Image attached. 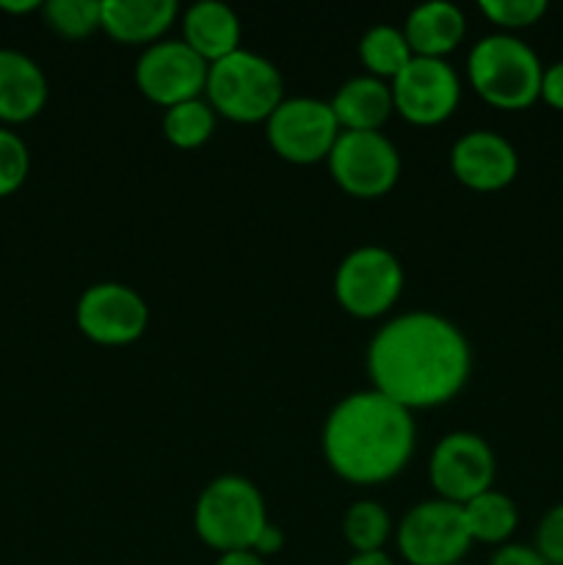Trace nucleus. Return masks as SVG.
Wrapping results in <instances>:
<instances>
[{"instance_id":"25","label":"nucleus","mask_w":563,"mask_h":565,"mask_svg":"<svg viewBox=\"0 0 563 565\" xmlns=\"http://www.w3.org/2000/svg\"><path fill=\"white\" fill-rule=\"evenodd\" d=\"M478 9L500 33L517 36V31L539 25L550 6L546 0H480Z\"/></svg>"},{"instance_id":"24","label":"nucleus","mask_w":563,"mask_h":565,"mask_svg":"<svg viewBox=\"0 0 563 565\" xmlns=\"http://www.w3.org/2000/svg\"><path fill=\"white\" fill-rule=\"evenodd\" d=\"M50 31L64 39H88L103 25V0H50L42 6Z\"/></svg>"},{"instance_id":"13","label":"nucleus","mask_w":563,"mask_h":565,"mask_svg":"<svg viewBox=\"0 0 563 565\" xmlns=\"http://www.w3.org/2000/svg\"><path fill=\"white\" fill-rule=\"evenodd\" d=\"M210 64L182 39H163L144 50L136 61V86L149 103L163 110L204 97Z\"/></svg>"},{"instance_id":"2","label":"nucleus","mask_w":563,"mask_h":565,"mask_svg":"<svg viewBox=\"0 0 563 565\" xmlns=\"http://www.w3.org/2000/svg\"><path fill=\"white\" fill-rule=\"evenodd\" d=\"M417 441L412 412L373 386L351 392L323 423V458L331 472L353 486H381L408 467Z\"/></svg>"},{"instance_id":"31","label":"nucleus","mask_w":563,"mask_h":565,"mask_svg":"<svg viewBox=\"0 0 563 565\" xmlns=\"http://www.w3.org/2000/svg\"><path fill=\"white\" fill-rule=\"evenodd\" d=\"M215 565H268L257 552L243 550V552H226V555H219Z\"/></svg>"},{"instance_id":"15","label":"nucleus","mask_w":563,"mask_h":565,"mask_svg":"<svg viewBox=\"0 0 563 565\" xmlns=\"http://www.w3.org/2000/svg\"><path fill=\"white\" fill-rule=\"evenodd\" d=\"M47 77L31 55L0 47V121L25 125L47 105Z\"/></svg>"},{"instance_id":"30","label":"nucleus","mask_w":563,"mask_h":565,"mask_svg":"<svg viewBox=\"0 0 563 565\" xmlns=\"http://www.w3.org/2000/svg\"><path fill=\"white\" fill-rule=\"evenodd\" d=\"M282 546H285V533H282L274 522H268L263 533H259L257 544H254L252 552H257L263 561H268V557H274L276 552H282Z\"/></svg>"},{"instance_id":"27","label":"nucleus","mask_w":563,"mask_h":565,"mask_svg":"<svg viewBox=\"0 0 563 565\" xmlns=\"http://www.w3.org/2000/svg\"><path fill=\"white\" fill-rule=\"evenodd\" d=\"M533 546L550 565H563V502L552 505L541 516Z\"/></svg>"},{"instance_id":"16","label":"nucleus","mask_w":563,"mask_h":565,"mask_svg":"<svg viewBox=\"0 0 563 565\" xmlns=\"http://www.w3.org/2000/svg\"><path fill=\"white\" fill-rule=\"evenodd\" d=\"M180 6L174 0H103V25L119 44H144V50L163 42L177 22Z\"/></svg>"},{"instance_id":"23","label":"nucleus","mask_w":563,"mask_h":565,"mask_svg":"<svg viewBox=\"0 0 563 565\" xmlns=\"http://www.w3.org/2000/svg\"><path fill=\"white\" fill-rule=\"evenodd\" d=\"M215 110L204 97L188 99L163 114V136L177 149H199L213 138Z\"/></svg>"},{"instance_id":"11","label":"nucleus","mask_w":563,"mask_h":565,"mask_svg":"<svg viewBox=\"0 0 563 565\" xmlns=\"http://www.w3.org/2000/svg\"><path fill=\"white\" fill-rule=\"evenodd\" d=\"M75 323L94 345L125 348L141 340L149 329V307L132 287L121 281H99L77 298Z\"/></svg>"},{"instance_id":"21","label":"nucleus","mask_w":563,"mask_h":565,"mask_svg":"<svg viewBox=\"0 0 563 565\" xmlns=\"http://www.w3.org/2000/svg\"><path fill=\"white\" fill-rule=\"evenodd\" d=\"M412 58L414 53L401 28L375 25L359 42V61H362V66L368 70L370 77H379L384 83L395 81Z\"/></svg>"},{"instance_id":"1","label":"nucleus","mask_w":563,"mask_h":565,"mask_svg":"<svg viewBox=\"0 0 563 565\" xmlns=\"http://www.w3.org/2000/svg\"><path fill=\"white\" fill-rule=\"evenodd\" d=\"M368 375L375 392L406 412L456 401L472 375V348L442 315L417 309L395 315L368 345Z\"/></svg>"},{"instance_id":"7","label":"nucleus","mask_w":563,"mask_h":565,"mask_svg":"<svg viewBox=\"0 0 563 565\" xmlns=\"http://www.w3.org/2000/svg\"><path fill=\"white\" fill-rule=\"evenodd\" d=\"M340 132L331 105L318 97H285L265 121V136L274 154L293 166L329 160Z\"/></svg>"},{"instance_id":"19","label":"nucleus","mask_w":563,"mask_h":565,"mask_svg":"<svg viewBox=\"0 0 563 565\" xmlns=\"http://www.w3.org/2000/svg\"><path fill=\"white\" fill-rule=\"evenodd\" d=\"M342 132H381L395 105L390 83L370 75H357L342 83L329 99Z\"/></svg>"},{"instance_id":"26","label":"nucleus","mask_w":563,"mask_h":565,"mask_svg":"<svg viewBox=\"0 0 563 565\" xmlns=\"http://www.w3.org/2000/svg\"><path fill=\"white\" fill-rule=\"evenodd\" d=\"M31 171L28 143L9 127H0V199L20 191Z\"/></svg>"},{"instance_id":"18","label":"nucleus","mask_w":563,"mask_h":565,"mask_svg":"<svg viewBox=\"0 0 563 565\" xmlns=\"http://www.w3.org/2000/svg\"><path fill=\"white\" fill-rule=\"evenodd\" d=\"M241 17L219 0H202L182 14V42L208 64L226 58L241 50Z\"/></svg>"},{"instance_id":"33","label":"nucleus","mask_w":563,"mask_h":565,"mask_svg":"<svg viewBox=\"0 0 563 565\" xmlns=\"http://www.w3.org/2000/svg\"><path fill=\"white\" fill-rule=\"evenodd\" d=\"M346 565H395L386 552H370V555H351Z\"/></svg>"},{"instance_id":"4","label":"nucleus","mask_w":563,"mask_h":565,"mask_svg":"<svg viewBox=\"0 0 563 565\" xmlns=\"http://www.w3.org/2000/svg\"><path fill=\"white\" fill-rule=\"evenodd\" d=\"M268 522L265 497L241 475H221L210 480L193 508V530L199 541L219 555L254 550Z\"/></svg>"},{"instance_id":"22","label":"nucleus","mask_w":563,"mask_h":565,"mask_svg":"<svg viewBox=\"0 0 563 565\" xmlns=\"http://www.w3.org/2000/svg\"><path fill=\"white\" fill-rule=\"evenodd\" d=\"M392 516L386 508L375 500H359L342 516V539L351 546L353 555H370L384 552L386 541L392 539Z\"/></svg>"},{"instance_id":"9","label":"nucleus","mask_w":563,"mask_h":565,"mask_svg":"<svg viewBox=\"0 0 563 565\" xmlns=\"http://www.w3.org/2000/svg\"><path fill=\"white\" fill-rule=\"evenodd\" d=\"M495 478L497 458L484 436L453 430L436 441L428 461V480L436 500L467 505L478 494L495 489Z\"/></svg>"},{"instance_id":"20","label":"nucleus","mask_w":563,"mask_h":565,"mask_svg":"<svg viewBox=\"0 0 563 565\" xmlns=\"http://www.w3.org/2000/svg\"><path fill=\"white\" fill-rule=\"evenodd\" d=\"M464 511V524L469 530V539L472 544H486V546H502L511 544V535L519 527V508L502 491L489 489L484 494H478L475 500H469L467 505H461Z\"/></svg>"},{"instance_id":"10","label":"nucleus","mask_w":563,"mask_h":565,"mask_svg":"<svg viewBox=\"0 0 563 565\" xmlns=\"http://www.w3.org/2000/svg\"><path fill=\"white\" fill-rule=\"evenodd\" d=\"M326 163L331 180L353 199L386 196L401 177V154L384 132H340Z\"/></svg>"},{"instance_id":"12","label":"nucleus","mask_w":563,"mask_h":565,"mask_svg":"<svg viewBox=\"0 0 563 565\" xmlns=\"http://www.w3.org/2000/svg\"><path fill=\"white\" fill-rule=\"evenodd\" d=\"M390 88L395 114L414 127L442 125L461 103V81L445 58L414 55Z\"/></svg>"},{"instance_id":"32","label":"nucleus","mask_w":563,"mask_h":565,"mask_svg":"<svg viewBox=\"0 0 563 565\" xmlns=\"http://www.w3.org/2000/svg\"><path fill=\"white\" fill-rule=\"evenodd\" d=\"M44 3H39V0H0V11H6V14H33V11H42Z\"/></svg>"},{"instance_id":"3","label":"nucleus","mask_w":563,"mask_h":565,"mask_svg":"<svg viewBox=\"0 0 563 565\" xmlns=\"http://www.w3.org/2000/svg\"><path fill=\"white\" fill-rule=\"evenodd\" d=\"M539 53L511 33H489L467 55V81L486 105L500 110H524L541 97Z\"/></svg>"},{"instance_id":"28","label":"nucleus","mask_w":563,"mask_h":565,"mask_svg":"<svg viewBox=\"0 0 563 565\" xmlns=\"http://www.w3.org/2000/svg\"><path fill=\"white\" fill-rule=\"evenodd\" d=\"M489 565H550L533 544H502L491 555Z\"/></svg>"},{"instance_id":"14","label":"nucleus","mask_w":563,"mask_h":565,"mask_svg":"<svg viewBox=\"0 0 563 565\" xmlns=\"http://www.w3.org/2000/svg\"><path fill=\"white\" fill-rule=\"evenodd\" d=\"M450 171L469 191L497 193L517 180V147L495 130H469L453 143Z\"/></svg>"},{"instance_id":"6","label":"nucleus","mask_w":563,"mask_h":565,"mask_svg":"<svg viewBox=\"0 0 563 565\" xmlns=\"http://www.w3.org/2000/svg\"><path fill=\"white\" fill-rule=\"evenodd\" d=\"M406 274L390 248L359 246L342 257L334 274V298L342 312L359 320L384 318L401 298Z\"/></svg>"},{"instance_id":"17","label":"nucleus","mask_w":563,"mask_h":565,"mask_svg":"<svg viewBox=\"0 0 563 565\" xmlns=\"http://www.w3.org/2000/svg\"><path fill=\"white\" fill-rule=\"evenodd\" d=\"M403 36L419 58H445L467 36V17L450 0H431L408 11Z\"/></svg>"},{"instance_id":"29","label":"nucleus","mask_w":563,"mask_h":565,"mask_svg":"<svg viewBox=\"0 0 563 565\" xmlns=\"http://www.w3.org/2000/svg\"><path fill=\"white\" fill-rule=\"evenodd\" d=\"M541 103L550 105L552 110H563V61L544 66L541 75Z\"/></svg>"},{"instance_id":"5","label":"nucleus","mask_w":563,"mask_h":565,"mask_svg":"<svg viewBox=\"0 0 563 565\" xmlns=\"http://www.w3.org/2000/svg\"><path fill=\"white\" fill-rule=\"evenodd\" d=\"M204 99L215 116L237 121V125H257L285 99V77L274 61L252 50H237L226 58L210 64Z\"/></svg>"},{"instance_id":"8","label":"nucleus","mask_w":563,"mask_h":565,"mask_svg":"<svg viewBox=\"0 0 563 565\" xmlns=\"http://www.w3.org/2000/svg\"><path fill=\"white\" fill-rule=\"evenodd\" d=\"M395 546L408 565L464 563L472 539L461 505L436 497L414 505L395 527Z\"/></svg>"},{"instance_id":"34","label":"nucleus","mask_w":563,"mask_h":565,"mask_svg":"<svg viewBox=\"0 0 563 565\" xmlns=\"http://www.w3.org/2000/svg\"><path fill=\"white\" fill-rule=\"evenodd\" d=\"M456 565H469V563H456Z\"/></svg>"}]
</instances>
